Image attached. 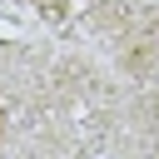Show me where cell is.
<instances>
[{"instance_id":"6da1fadb","label":"cell","mask_w":159,"mask_h":159,"mask_svg":"<svg viewBox=\"0 0 159 159\" xmlns=\"http://www.w3.org/2000/svg\"><path fill=\"white\" fill-rule=\"evenodd\" d=\"M0 134H5V109H0Z\"/></svg>"}]
</instances>
